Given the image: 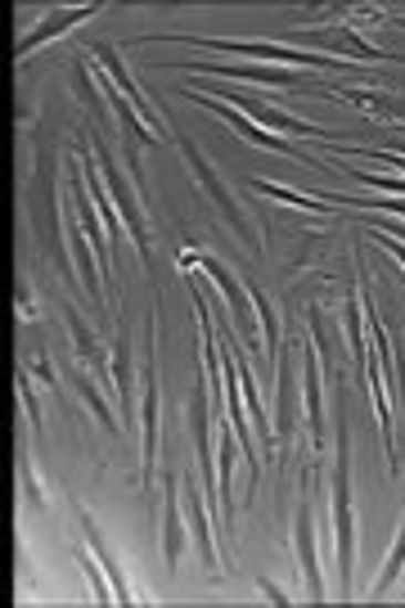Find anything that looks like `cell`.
<instances>
[{"mask_svg":"<svg viewBox=\"0 0 405 608\" xmlns=\"http://www.w3.org/2000/svg\"><path fill=\"white\" fill-rule=\"evenodd\" d=\"M356 185H370V189H392V194H405V181H392V176H370V172H347Z\"/></svg>","mask_w":405,"mask_h":608,"instance_id":"f1b7e54d","label":"cell"},{"mask_svg":"<svg viewBox=\"0 0 405 608\" xmlns=\"http://www.w3.org/2000/svg\"><path fill=\"white\" fill-rule=\"evenodd\" d=\"M82 536H86V546L95 550V559L104 564V573H108V581H113V590H117V604H135V595H131V586H126V577H122L113 550L104 546V536H100V527H95V518H91L86 509H82Z\"/></svg>","mask_w":405,"mask_h":608,"instance_id":"44dd1931","label":"cell"},{"mask_svg":"<svg viewBox=\"0 0 405 608\" xmlns=\"http://www.w3.org/2000/svg\"><path fill=\"white\" fill-rule=\"evenodd\" d=\"M19 396H23V411H28L32 433H41V405H37V392H32V379H28V374H19Z\"/></svg>","mask_w":405,"mask_h":608,"instance_id":"83f0119b","label":"cell"},{"mask_svg":"<svg viewBox=\"0 0 405 608\" xmlns=\"http://www.w3.org/2000/svg\"><path fill=\"white\" fill-rule=\"evenodd\" d=\"M189 266H202V270H208V276L217 280V289H221V298H226V307H230V324H235V338H239V343L243 348H257L252 343V324H248V289L230 276V270L217 261V257H208V253H180V270H189Z\"/></svg>","mask_w":405,"mask_h":608,"instance_id":"8992f818","label":"cell"},{"mask_svg":"<svg viewBox=\"0 0 405 608\" xmlns=\"http://www.w3.org/2000/svg\"><path fill=\"white\" fill-rule=\"evenodd\" d=\"M212 91H217L212 100H221V104L239 109V113H243V117H252L257 126H276V131H293V135H324V126L302 122V117H293V113H284V109H276V104H261V100H252V95H243V91H230L226 82H221V86H212Z\"/></svg>","mask_w":405,"mask_h":608,"instance_id":"ba28073f","label":"cell"},{"mask_svg":"<svg viewBox=\"0 0 405 608\" xmlns=\"http://www.w3.org/2000/svg\"><path fill=\"white\" fill-rule=\"evenodd\" d=\"M194 104H202V109H212V113H221L248 145H257V150H270V154H284V158H298V163H311V167H320L311 154H298V145L293 141H284V135H276V131H261L252 117H243L239 109H230V104H221V100H212V95H202V91H185Z\"/></svg>","mask_w":405,"mask_h":608,"instance_id":"52a82bcc","label":"cell"},{"mask_svg":"<svg viewBox=\"0 0 405 608\" xmlns=\"http://www.w3.org/2000/svg\"><path fill=\"white\" fill-rule=\"evenodd\" d=\"M293 546H298V564L307 577V595L320 604L324 599V577H320V550H315V518H311V501L302 496L298 518H293Z\"/></svg>","mask_w":405,"mask_h":608,"instance_id":"9c48e42d","label":"cell"},{"mask_svg":"<svg viewBox=\"0 0 405 608\" xmlns=\"http://www.w3.org/2000/svg\"><path fill=\"white\" fill-rule=\"evenodd\" d=\"M356 509H352V446L347 424H338L333 451V540H338V595H352V555H356Z\"/></svg>","mask_w":405,"mask_h":608,"instance_id":"6da1fadb","label":"cell"},{"mask_svg":"<svg viewBox=\"0 0 405 608\" xmlns=\"http://www.w3.org/2000/svg\"><path fill=\"white\" fill-rule=\"evenodd\" d=\"M141 41H189L198 50H221V54H257V59H276V63H293V68H347L343 59L329 54H307L280 41H248V37H185V32H158V37H141Z\"/></svg>","mask_w":405,"mask_h":608,"instance_id":"7a4b0ae2","label":"cell"},{"mask_svg":"<svg viewBox=\"0 0 405 608\" xmlns=\"http://www.w3.org/2000/svg\"><path fill=\"white\" fill-rule=\"evenodd\" d=\"M180 505H185V492L176 483V473H167V505H163V559H167V568H176L185 546H189V527L180 518Z\"/></svg>","mask_w":405,"mask_h":608,"instance_id":"5bb4252c","label":"cell"},{"mask_svg":"<svg viewBox=\"0 0 405 608\" xmlns=\"http://www.w3.org/2000/svg\"><path fill=\"white\" fill-rule=\"evenodd\" d=\"M370 235H374V239H378V244H383V248H387V253H392V257L405 266V244H396V239H392L387 230H378V226H370Z\"/></svg>","mask_w":405,"mask_h":608,"instance_id":"f546056e","label":"cell"},{"mask_svg":"<svg viewBox=\"0 0 405 608\" xmlns=\"http://www.w3.org/2000/svg\"><path fill=\"white\" fill-rule=\"evenodd\" d=\"M257 590H261L266 599H276V604H289V595H284V590H280L276 581H261V577H257Z\"/></svg>","mask_w":405,"mask_h":608,"instance_id":"4dcf8cb0","label":"cell"},{"mask_svg":"<svg viewBox=\"0 0 405 608\" xmlns=\"http://www.w3.org/2000/svg\"><path fill=\"white\" fill-rule=\"evenodd\" d=\"M28 370H32V374H41V379H45V388H54V370H50V361H32Z\"/></svg>","mask_w":405,"mask_h":608,"instance_id":"d6a6232c","label":"cell"},{"mask_svg":"<svg viewBox=\"0 0 405 608\" xmlns=\"http://www.w3.org/2000/svg\"><path fill=\"white\" fill-rule=\"evenodd\" d=\"M307 357V379H302V411H307V433H311V446L320 451L324 446V388H320V348L307 343L302 348Z\"/></svg>","mask_w":405,"mask_h":608,"instance_id":"7c38bea8","label":"cell"},{"mask_svg":"<svg viewBox=\"0 0 405 608\" xmlns=\"http://www.w3.org/2000/svg\"><path fill=\"white\" fill-rule=\"evenodd\" d=\"M63 320H68V333H73V348H77V361H86V370L95 379H108V365H104V348H100V338L91 333V324L77 316V307H68L63 302ZM113 383V379H108Z\"/></svg>","mask_w":405,"mask_h":608,"instance_id":"e0dca14e","label":"cell"},{"mask_svg":"<svg viewBox=\"0 0 405 608\" xmlns=\"http://www.w3.org/2000/svg\"><path fill=\"white\" fill-rule=\"evenodd\" d=\"M387 23H396V28H405V19H387Z\"/></svg>","mask_w":405,"mask_h":608,"instance_id":"836d02e7","label":"cell"},{"mask_svg":"<svg viewBox=\"0 0 405 608\" xmlns=\"http://www.w3.org/2000/svg\"><path fill=\"white\" fill-rule=\"evenodd\" d=\"M185 492V509H189V532H194V546H198V555H202V564L208 568H221V559H217V540H212V518H208V505H202V492L189 483V487H180Z\"/></svg>","mask_w":405,"mask_h":608,"instance_id":"2e32d148","label":"cell"},{"mask_svg":"<svg viewBox=\"0 0 405 608\" xmlns=\"http://www.w3.org/2000/svg\"><path fill=\"white\" fill-rule=\"evenodd\" d=\"M401 573H405V518H401V527H396V540H392V550H387V564H383L378 581L370 586V595H387Z\"/></svg>","mask_w":405,"mask_h":608,"instance_id":"cb8c5ba5","label":"cell"},{"mask_svg":"<svg viewBox=\"0 0 405 608\" xmlns=\"http://www.w3.org/2000/svg\"><path fill=\"white\" fill-rule=\"evenodd\" d=\"M338 100H347V104H356L370 122H396L401 117V104L392 100V95H383V86H329Z\"/></svg>","mask_w":405,"mask_h":608,"instance_id":"ac0fdd59","label":"cell"},{"mask_svg":"<svg viewBox=\"0 0 405 608\" xmlns=\"http://www.w3.org/2000/svg\"><path fill=\"white\" fill-rule=\"evenodd\" d=\"M333 198L352 203V208H387V213L405 217V198H370V194H333Z\"/></svg>","mask_w":405,"mask_h":608,"instance_id":"4316f807","label":"cell"},{"mask_svg":"<svg viewBox=\"0 0 405 608\" xmlns=\"http://www.w3.org/2000/svg\"><path fill=\"white\" fill-rule=\"evenodd\" d=\"M86 54H91V59H95V63L104 68V73L113 78V86H117V91H122V95L131 100V109H135V113H141L145 122H154V126H163V113H158V109H154V104H149V100L141 95V86H135V82H131V73H126V63L117 59V50H113V45H91Z\"/></svg>","mask_w":405,"mask_h":608,"instance_id":"4fadbf2b","label":"cell"},{"mask_svg":"<svg viewBox=\"0 0 405 608\" xmlns=\"http://www.w3.org/2000/svg\"><path fill=\"white\" fill-rule=\"evenodd\" d=\"M252 189H257V194H270V198H280V203H298V208H311V213H324V208H329L324 194H293V189L270 185V181H252Z\"/></svg>","mask_w":405,"mask_h":608,"instance_id":"d4e9b609","label":"cell"},{"mask_svg":"<svg viewBox=\"0 0 405 608\" xmlns=\"http://www.w3.org/2000/svg\"><path fill=\"white\" fill-rule=\"evenodd\" d=\"M180 154H185L189 172L198 176V185H202V189H208V198H212V203H217V208L226 213V221L235 226V235H243V244H248V248H257V244H261V239H257V226L248 221V213H243V208H239V203H235L230 185H226V181L217 176V167L208 163V154H202V150H198L194 141H180Z\"/></svg>","mask_w":405,"mask_h":608,"instance_id":"277c9868","label":"cell"},{"mask_svg":"<svg viewBox=\"0 0 405 608\" xmlns=\"http://www.w3.org/2000/svg\"><path fill=\"white\" fill-rule=\"evenodd\" d=\"M77 392H82V401L91 405V415L100 420V429H104L108 437H122V424L113 420V411H108V401L100 396V388H95V374H82V379H77Z\"/></svg>","mask_w":405,"mask_h":608,"instance_id":"603a6c76","label":"cell"},{"mask_svg":"<svg viewBox=\"0 0 405 608\" xmlns=\"http://www.w3.org/2000/svg\"><path fill=\"white\" fill-rule=\"evenodd\" d=\"M243 289H248V302H252V311H257V320H261L266 352H270V357H280V320H276V307H270V298H266L261 289H252V285H243Z\"/></svg>","mask_w":405,"mask_h":608,"instance_id":"7402d4cb","label":"cell"},{"mask_svg":"<svg viewBox=\"0 0 405 608\" xmlns=\"http://www.w3.org/2000/svg\"><path fill=\"white\" fill-rule=\"evenodd\" d=\"M19 478H23V496L45 514L50 509V501H45V492L37 487V478H32V455H28V446H19Z\"/></svg>","mask_w":405,"mask_h":608,"instance_id":"484cf974","label":"cell"},{"mask_svg":"<svg viewBox=\"0 0 405 608\" xmlns=\"http://www.w3.org/2000/svg\"><path fill=\"white\" fill-rule=\"evenodd\" d=\"M91 145H95V158H100V176H104V185H108V194H113V208H117V217H122V226H126V239L135 244V257H141V266H149V235H145V213H141V189L135 185H126V176L117 172V158H113V150L104 145V135H100V126L91 131Z\"/></svg>","mask_w":405,"mask_h":608,"instance_id":"3957f363","label":"cell"},{"mask_svg":"<svg viewBox=\"0 0 405 608\" xmlns=\"http://www.w3.org/2000/svg\"><path fill=\"white\" fill-rule=\"evenodd\" d=\"M158 370L154 361H145V405H141V429H145V442H141V478L145 487L154 483V455H158Z\"/></svg>","mask_w":405,"mask_h":608,"instance_id":"8fae6325","label":"cell"},{"mask_svg":"<svg viewBox=\"0 0 405 608\" xmlns=\"http://www.w3.org/2000/svg\"><path fill=\"white\" fill-rule=\"evenodd\" d=\"M113 388H117V405H122V415L131 420V388H135V361H131V333L126 324H117V343H113Z\"/></svg>","mask_w":405,"mask_h":608,"instance_id":"d6986e66","label":"cell"},{"mask_svg":"<svg viewBox=\"0 0 405 608\" xmlns=\"http://www.w3.org/2000/svg\"><path fill=\"white\" fill-rule=\"evenodd\" d=\"M19 316H23V320H32V316H37V307H32V293H28V285L19 289Z\"/></svg>","mask_w":405,"mask_h":608,"instance_id":"1f68e13d","label":"cell"},{"mask_svg":"<svg viewBox=\"0 0 405 608\" xmlns=\"http://www.w3.org/2000/svg\"><path fill=\"white\" fill-rule=\"evenodd\" d=\"M302 41H311V45H320V50H333V54H352V59H361V63L392 59V54L374 50V45H370L356 28H347V23H338V28H320V32H302Z\"/></svg>","mask_w":405,"mask_h":608,"instance_id":"9a60e30c","label":"cell"},{"mask_svg":"<svg viewBox=\"0 0 405 608\" xmlns=\"http://www.w3.org/2000/svg\"><path fill=\"white\" fill-rule=\"evenodd\" d=\"M176 68H189V73H208V78H221V82H266V86H298V91H315V82L302 73V68H252V63H176ZM320 95V91H315Z\"/></svg>","mask_w":405,"mask_h":608,"instance_id":"5b68a950","label":"cell"},{"mask_svg":"<svg viewBox=\"0 0 405 608\" xmlns=\"http://www.w3.org/2000/svg\"><path fill=\"white\" fill-rule=\"evenodd\" d=\"M95 14H100V6H82V10H54V14L45 19V23H37V28H32V32H28L23 41H19V54H32V50H37L41 41H54L59 32L77 28L82 19H95Z\"/></svg>","mask_w":405,"mask_h":608,"instance_id":"ffe728a7","label":"cell"},{"mask_svg":"<svg viewBox=\"0 0 405 608\" xmlns=\"http://www.w3.org/2000/svg\"><path fill=\"white\" fill-rule=\"evenodd\" d=\"M276 374H280V401H276V451H289L293 433H298V374H293V357L280 352L276 357Z\"/></svg>","mask_w":405,"mask_h":608,"instance_id":"30bf717a","label":"cell"}]
</instances>
